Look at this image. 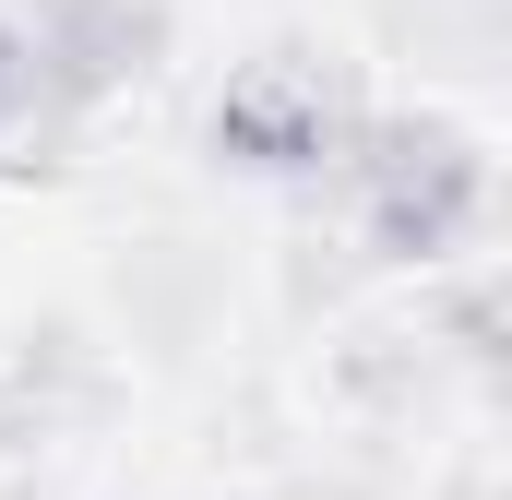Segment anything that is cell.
<instances>
[{"label":"cell","instance_id":"6da1fadb","mask_svg":"<svg viewBox=\"0 0 512 500\" xmlns=\"http://www.w3.org/2000/svg\"><path fill=\"white\" fill-rule=\"evenodd\" d=\"M346 203L382 262H453L489 227V143L453 120H358L346 131Z\"/></svg>","mask_w":512,"mask_h":500},{"label":"cell","instance_id":"7a4b0ae2","mask_svg":"<svg viewBox=\"0 0 512 500\" xmlns=\"http://www.w3.org/2000/svg\"><path fill=\"white\" fill-rule=\"evenodd\" d=\"M346 131H358L346 84H334L322 60H298V48L251 60V72L215 96V155H227V167H262V179H322V167L346 155Z\"/></svg>","mask_w":512,"mask_h":500},{"label":"cell","instance_id":"277c9868","mask_svg":"<svg viewBox=\"0 0 512 500\" xmlns=\"http://www.w3.org/2000/svg\"><path fill=\"white\" fill-rule=\"evenodd\" d=\"M12 96H24V36L0 24V120H12Z\"/></svg>","mask_w":512,"mask_h":500},{"label":"cell","instance_id":"3957f363","mask_svg":"<svg viewBox=\"0 0 512 500\" xmlns=\"http://www.w3.org/2000/svg\"><path fill=\"white\" fill-rule=\"evenodd\" d=\"M143 60H155V0H48V12H36V60H24V72H36L48 96H72V108H84V96L131 84Z\"/></svg>","mask_w":512,"mask_h":500}]
</instances>
